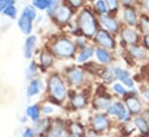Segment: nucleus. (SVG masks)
<instances>
[{
  "instance_id": "1",
  "label": "nucleus",
  "mask_w": 149,
  "mask_h": 137,
  "mask_svg": "<svg viewBox=\"0 0 149 137\" xmlns=\"http://www.w3.org/2000/svg\"><path fill=\"white\" fill-rule=\"evenodd\" d=\"M45 79V100L57 107H65L69 98V86L65 82L59 70H52L47 73Z\"/></svg>"
},
{
  "instance_id": "2",
  "label": "nucleus",
  "mask_w": 149,
  "mask_h": 137,
  "mask_svg": "<svg viewBox=\"0 0 149 137\" xmlns=\"http://www.w3.org/2000/svg\"><path fill=\"white\" fill-rule=\"evenodd\" d=\"M44 45L51 51L56 60L59 62L74 60L76 53L78 51L73 37L66 33L54 35Z\"/></svg>"
},
{
  "instance_id": "3",
  "label": "nucleus",
  "mask_w": 149,
  "mask_h": 137,
  "mask_svg": "<svg viewBox=\"0 0 149 137\" xmlns=\"http://www.w3.org/2000/svg\"><path fill=\"white\" fill-rule=\"evenodd\" d=\"M74 21L77 23L79 35L85 37L88 41H92V38L94 37L97 31L100 29L99 17L93 12L90 3L76 13Z\"/></svg>"
},
{
  "instance_id": "4",
  "label": "nucleus",
  "mask_w": 149,
  "mask_h": 137,
  "mask_svg": "<svg viewBox=\"0 0 149 137\" xmlns=\"http://www.w3.org/2000/svg\"><path fill=\"white\" fill-rule=\"evenodd\" d=\"M59 71L70 89L78 91V89L91 88L90 85L92 84V80H91L92 75H90L83 66L77 64L66 65Z\"/></svg>"
},
{
  "instance_id": "5",
  "label": "nucleus",
  "mask_w": 149,
  "mask_h": 137,
  "mask_svg": "<svg viewBox=\"0 0 149 137\" xmlns=\"http://www.w3.org/2000/svg\"><path fill=\"white\" fill-rule=\"evenodd\" d=\"M91 102V88L85 89H70L69 98L65 103V108L73 113H79L90 108Z\"/></svg>"
},
{
  "instance_id": "6",
  "label": "nucleus",
  "mask_w": 149,
  "mask_h": 137,
  "mask_svg": "<svg viewBox=\"0 0 149 137\" xmlns=\"http://www.w3.org/2000/svg\"><path fill=\"white\" fill-rule=\"evenodd\" d=\"M114 96L106 85H100L91 95L90 108L92 111H106L111 103L114 101Z\"/></svg>"
},
{
  "instance_id": "7",
  "label": "nucleus",
  "mask_w": 149,
  "mask_h": 137,
  "mask_svg": "<svg viewBox=\"0 0 149 137\" xmlns=\"http://www.w3.org/2000/svg\"><path fill=\"white\" fill-rule=\"evenodd\" d=\"M113 124H115L114 121L107 115L106 111H92L87 121V125L98 131L101 136L111 134Z\"/></svg>"
},
{
  "instance_id": "8",
  "label": "nucleus",
  "mask_w": 149,
  "mask_h": 137,
  "mask_svg": "<svg viewBox=\"0 0 149 137\" xmlns=\"http://www.w3.org/2000/svg\"><path fill=\"white\" fill-rule=\"evenodd\" d=\"M76 12L70 8L66 3L62 2L58 7H56V9L48 16V19L59 29H65L68 27V24L74 19Z\"/></svg>"
},
{
  "instance_id": "9",
  "label": "nucleus",
  "mask_w": 149,
  "mask_h": 137,
  "mask_svg": "<svg viewBox=\"0 0 149 137\" xmlns=\"http://www.w3.org/2000/svg\"><path fill=\"white\" fill-rule=\"evenodd\" d=\"M95 46H100L104 49H107L109 51L116 52L119 49V41H118V36L111 34L108 30L104 29L100 27V29L97 31V34L94 35V37L91 41Z\"/></svg>"
},
{
  "instance_id": "10",
  "label": "nucleus",
  "mask_w": 149,
  "mask_h": 137,
  "mask_svg": "<svg viewBox=\"0 0 149 137\" xmlns=\"http://www.w3.org/2000/svg\"><path fill=\"white\" fill-rule=\"evenodd\" d=\"M107 115L114 121V123H128L132 121L133 116L128 113L125 103L120 99H114V101L111 103V106L106 110Z\"/></svg>"
},
{
  "instance_id": "11",
  "label": "nucleus",
  "mask_w": 149,
  "mask_h": 137,
  "mask_svg": "<svg viewBox=\"0 0 149 137\" xmlns=\"http://www.w3.org/2000/svg\"><path fill=\"white\" fill-rule=\"evenodd\" d=\"M35 57H36V62L38 64L41 73H48V72L55 70L57 60H56L55 56L51 53V51L45 45L37 50Z\"/></svg>"
},
{
  "instance_id": "12",
  "label": "nucleus",
  "mask_w": 149,
  "mask_h": 137,
  "mask_svg": "<svg viewBox=\"0 0 149 137\" xmlns=\"http://www.w3.org/2000/svg\"><path fill=\"white\" fill-rule=\"evenodd\" d=\"M119 46L126 48L128 45L133 44H140L141 43V34L137 31L136 28L122 26L119 35H118Z\"/></svg>"
},
{
  "instance_id": "13",
  "label": "nucleus",
  "mask_w": 149,
  "mask_h": 137,
  "mask_svg": "<svg viewBox=\"0 0 149 137\" xmlns=\"http://www.w3.org/2000/svg\"><path fill=\"white\" fill-rule=\"evenodd\" d=\"M139 16H140V13H139L135 3L129 5V6H121L120 13H119V19H120L122 26L136 28L137 22H139Z\"/></svg>"
},
{
  "instance_id": "14",
  "label": "nucleus",
  "mask_w": 149,
  "mask_h": 137,
  "mask_svg": "<svg viewBox=\"0 0 149 137\" xmlns=\"http://www.w3.org/2000/svg\"><path fill=\"white\" fill-rule=\"evenodd\" d=\"M99 17V24L101 28L108 30L111 34L118 36L121 28H122V23L119 19V15H114V14H106L102 16H98Z\"/></svg>"
},
{
  "instance_id": "15",
  "label": "nucleus",
  "mask_w": 149,
  "mask_h": 137,
  "mask_svg": "<svg viewBox=\"0 0 149 137\" xmlns=\"http://www.w3.org/2000/svg\"><path fill=\"white\" fill-rule=\"evenodd\" d=\"M111 68H112L114 75H115V79H116L118 81H120L122 85H125L128 89L136 87V86H135V85H136L135 79H134L133 74L130 73V71H129L128 68L122 67V66L119 65V64H113V65H111Z\"/></svg>"
},
{
  "instance_id": "16",
  "label": "nucleus",
  "mask_w": 149,
  "mask_h": 137,
  "mask_svg": "<svg viewBox=\"0 0 149 137\" xmlns=\"http://www.w3.org/2000/svg\"><path fill=\"white\" fill-rule=\"evenodd\" d=\"M122 49H123L125 55L130 62L141 63V62H144L149 56V52L141 44H133V45H128Z\"/></svg>"
},
{
  "instance_id": "17",
  "label": "nucleus",
  "mask_w": 149,
  "mask_h": 137,
  "mask_svg": "<svg viewBox=\"0 0 149 137\" xmlns=\"http://www.w3.org/2000/svg\"><path fill=\"white\" fill-rule=\"evenodd\" d=\"M68 134L66 129V118L62 116H54L52 124L49 128V130L45 132L43 137H65Z\"/></svg>"
},
{
  "instance_id": "18",
  "label": "nucleus",
  "mask_w": 149,
  "mask_h": 137,
  "mask_svg": "<svg viewBox=\"0 0 149 137\" xmlns=\"http://www.w3.org/2000/svg\"><path fill=\"white\" fill-rule=\"evenodd\" d=\"M93 60L97 64H99L100 66H111V65L115 64V60H116L115 52L109 51L104 48H100V46H95Z\"/></svg>"
},
{
  "instance_id": "19",
  "label": "nucleus",
  "mask_w": 149,
  "mask_h": 137,
  "mask_svg": "<svg viewBox=\"0 0 149 137\" xmlns=\"http://www.w3.org/2000/svg\"><path fill=\"white\" fill-rule=\"evenodd\" d=\"M45 88V79L42 75H37L27 81L26 87V96L28 99H33L40 95Z\"/></svg>"
},
{
  "instance_id": "20",
  "label": "nucleus",
  "mask_w": 149,
  "mask_h": 137,
  "mask_svg": "<svg viewBox=\"0 0 149 137\" xmlns=\"http://www.w3.org/2000/svg\"><path fill=\"white\" fill-rule=\"evenodd\" d=\"M122 101H123L128 113L132 116H137V115L143 114L144 107H143V102H142V99L140 98V95L128 94L125 99H122Z\"/></svg>"
},
{
  "instance_id": "21",
  "label": "nucleus",
  "mask_w": 149,
  "mask_h": 137,
  "mask_svg": "<svg viewBox=\"0 0 149 137\" xmlns=\"http://www.w3.org/2000/svg\"><path fill=\"white\" fill-rule=\"evenodd\" d=\"M38 36L35 35V34H31L29 36H26L24 38V42H23V49H22V52H23V57L27 59V60H30L35 57L37 50H38Z\"/></svg>"
},
{
  "instance_id": "22",
  "label": "nucleus",
  "mask_w": 149,
  "mask_h": 137,
  "mask_svg": "<svg viewBox=\"0 0 149 137\" xmlns=\"http://www.w3.org/2000/svg\"><path fill=\"white\" fill-rule=\"evenodd\" d=\"M94 50H95V45L90 42L86 46L79 49L76 53V57H74V63L77 65H84L88 62H91L94 57Z\"/></svg>"
},
{
  "instance_id": "23",
  "label": "nucleus",
  "mask_w": 149,
  "mask_h": 137,
  "mask_svg": "<svg viewBox=\"0 0 149 137\" xmlns=\"http://www.w3.org/2000/svg\"><path fill=\"white\" fill-rule=\"evenodd\" d=\"M52 118L54 117L51 116H42L37 122L30 124L36 134V137H43L45 135V132L49 130V128L52 124Z\"/></svg>"
},
{
  "instance_id": "24",
  "label": "nucleus",
  "mask_w": 149,
  "mask_h": 137,
  "mask_svg": "<svg viewBox=\"0 0 149 137\" xmlns=\"http://www.w3.org/2000/svg\"><path fill=\"white\" fill-rule=\"evenodd\" d=\"M132 123L135 127L136 131L140 134V137H149V123L146 118V115L141 114L137 116H133Z\"/></svg>"
},
{
  "instance_id": "25",
  "label": "nucleus",
  "mask_w": 149,
  "mask_h": 137,
  "mask_svg": "<svg viewBox=\"0 0 149 137\" xmlns=\"http://www.w3.org/2000/svg\"><path fill=\"white\" fill-rule=\"evenodd\" d=\"M86 128H87V124H85L84 122H81L79 120H66L68 134H72V135L83 137L86 131Z\"/></svg>"
},
{
  "instance_id": "26",
  "label": "nucleus",
  "mask_w": 149,
  "mask_h": 137,
  "mask_svg": "<svg viewBox=\"0 0 149 137\" xmlns=\"http://www.w3.org/2000/svg\"><path fill=\"white\" fill-rule=\"evenodd\" d=\"M24 114L27 115V117L29 118L30 123H35L37 122L41 117H42V113H41V102H34L30 103L24 109Z\"/></svg>"
},
{
  "instance_id": "27",
  "label": "nucleus",
  "mask_w": 149,
  "mask_h": 137,
  "mask_svg": "<svg viewBox=\"0 0 149 137\" xmlns=\"http://www.w3.org/2000/svg\"><path fill=\"white\" fill-rule=\"evenodd\" d=\"M16 24H17L19 30L24 36H29V35H31L34 33V22H31L30 20H28L27 17H24L21 14L16 19Z\"/></svg>"
},
{
  "instance_id": "28",
  "label": "nucleus",
  "mask_w": 149,
  "mask_h": 137,
  "mask_svg": "<svg viewBox=\"0 0 149 137\" xmlns=\"http://www.w3.org/2000/svg\"><path fill=\"white\" fill-rule=\"evenodd\" d=\"M108 89L111 91V93L113 94V96L115 98V99H120V100H122V99H125L127 95H128V88L125 86V85H122L120 81H114V82H112L109 86H108Z\"/></svg>"
},
{
  "instance_id": "29",
  "label": "nucleus",
  "mask_w": 149,
  "mask_h": 137,
  "mask_svg": "<svg viewBox=\"0 0 149 137\" xmlns=\"http://www.w3.org/2000/svg\"><path fill=\"white\" fill-rule=\"evenodd\" d=\"M97 78H99V79L101 80V82H102L104 85H106V86H109L112 82L116 81L115 75H114V73H113L111 66H102V67L100 68L98 75H97Z\"/></svg>"
},
{
  "instance_id": "30",
  "label": "nucleus",
  "mask_w": 149,
  "mask_h": 137,
  "mask_svg": "<svg viewBox=\"0 0 149 137\" xmlns=\"http://www.w3.org/2000/svg\"><path fill=\"white\" fill-rule=\"evenodd\" d=\"M41 71H40V67H38V64L36 62V59H30L29 63L27 64L26 68H24V78L26 80H30L37 75H40Z\"/></svg>"
},
{
  "instance_id": "31",
  "label": "nucleus",
  "mask_w": 149,
  "mask_h": 137,
  "mask_svg": "<svg viewBox=\"0 0 149 137\" xmlns=\"http://www.w3.org/2000/svg\"><path fill=\"white\" fill-rule=\"evenodd\" d=\"M136 29L141 34V36L142 35H146V34H149V14H147V13H140Z\"/></svg>"
},
{
  "instance_id": "32",
  "label": "nucleus",
  "mask_w": 149,
  "mask_h": 137,
  "mask_svg": "<svg viewBox=\"0 0 149 137\" xmlns=\"http://www.w3.org/2000/svg\"><path fill=\"white\" fill-rule=\"evenodd\" d=\"M90 6L98 16H102V15H106V14L109 13L108 8H107V5L104 0H92Z\"/></svg>"
},
{
  "instance_id": "33",
  "label": "nucleus",
  "mask_w": 149,
  "mask_h": 137,
  "mask_svg": "<svg viewBox=\"0 0 149 137\" xmlns=\"http://www.w3.org/2000/svg\"><path fill=\"white\" fill-rule=\"evenodd\" d=\"M20 14L23 15L24 17H27L28 20H30L31 22H35L36 17H37V15H38L40 13L37 12V9H36L31 3H27V5H24L23 8L21 9Z\"/></svg>"
},
{
  "instance_id": "34",
  "label": "nucleus",
  "mask_w": 149,
  "mask_h": 137,
  "mask_svg": "<svg viewBox=\"0 0 149 137\" xmlns=\"http://www.w3.org/2000/svg\"><path fill=\"white\" fill-rule=\"evenodd\" d=\"M56 107L57 106H55L54 103H51V102H49L47 100L42 101L41 102V113H42V116H51V117L56 116L55 115L56 114Z\"/></svg>"
},
{
  "instance_id": "35",
  "label": "nucleus",
  "mask_w": 149,
  "mask_h": 137,
  "mask_svg": "<svg viewBox=\"0 0 149 137\" xmlns=\"http://www.w3.org/2000/svg\"><path fill=\"white\" fill-rule=\"evenodd\" d=\"M1 15L7 17L8 20H16L19 17V9H17L16 5H9L3 9Z\"/></svg>"
},
{
  "instance_id": "36",
  "label": "nucleus",
  "mask_w": 149,
  "mask_h": 137,
  "mask_svg": "<svg viewBox=\"0 0 149 137\" xmlns=\"http://www.w3.org/2000/svg\"><path fill=\"white\" fill-rule=\"evenodd\" d=\"M64 3H66L70 8H72L76 13L78 10H80L81 8H84L86 5H88V0H63Z\"/></svg>"
},
{
  "instance_id": "37",
  "label": "nucleus",
  "mask_w": 149,
  "mask_h": 137,
  "mask_svg": "<svg viewBox=\"0 0 149 137\" xmlns=\"http://www.w3.org/2000/svg\"><path fill=\"white\" fill-rule=\"evenodd\" d=\"M107 5V8H108V12L111 14H114V15H119L120 13V9H121V5H120V1L119 0H104Z\"/></svg>"
},
{
  "instance_id": "38",
  "label": "nucleus",
  "mask_w": 149,
  "mask_h": 137,
  "mask_svg": "<svg viewBox=\"0 0 149 137\" xmlns=\"http://www.w3.org/2000/svg\"><path fill=\"white\" fill-rule=\"evenodd\" d=\"M30 3L37 9V12H47L50 7V0H31Z\"/></svg>"
},
{
  "instance_id": "39",
  "label": "nucleus",
  "mask_w": 149,
  "mask_h": 137,
  "mask_svg": "<svg viewBox=\"0 0 149 137\" xmlns=\"http://www.w3.org/2000/svg\"><path fill=\"white\" fill-rule=\"evenodd\" d=\"M73 39H74V44H76V46H77L78 50L81 49V48H84V46H86V45L91 42V41L86 39V38L83 37V36H76V37H73Z\"/></svg>"
},
{
  "instance_id": "40",
  "label": "nucleus",
  "mask_w": 149,
  "mask_h": 137,
  "mask_svg": "<svg viewBox=\"0 0 149 137\" xmlns=\"http://www.w3.org/2000/svg\"><path fill=\"white\" fill-rule=\"evenodd\" d=\"M20 137H36V134L31 125H24L21 131Z\"/></svg>"
},
{
  "instance_id": "41",
  "label": "nucleus",
  "mask_w": 149,
  "mask_h": 137,
  "mask_svg": "<svg viewBox=\"0 0 149 137\" xmlns=\"http://www.w3.org/2000/svg\"><path fill=\"white\" fill-rule=\"evenodd\" d=\"M62 2H63V0H50V7H49V9L45 12V16L48 17V16L56 9V7H58Z\"/></svg>"
},
{
  "instance_id": "42",
  "label": "nucleus",
  "mask_w": 149,
  "mask_h": 137,
  "mask_svg": "<svg viewBox=\"0 0 149 137\" xmlns=\"http://www.w3.org/2000/svg\"><path fill=\"white\" fill-rule=\"evenodd\" d=\"M140 95H141V99H143L147 103H149V84H147L144 87L140 89Z\"/></svg>"
},
{
  "instance_id": "43",
  "label": "nucleus",
  "mask_w": 149,
  "mask_h": 137,
  "mask_svg": "<svg viewBox=\"0 0 149 137\" xmlns=\"http://www.w3.org/2000/svg\"><path fill=\"white\" fill-rule=\"evenodd\" d=\"M83 137H101V135H100L98 131H95L94 129H92V128H90V127L87 125L86 131H85V134H84Z\"/></svg>"
},
{
  "instance_id": "44",
  "label": "nucleus",
  "mask_w": 149,
  "mask_h": 137,
  "mask_svg": "<svg viewBox=\"0 0 149 137\" xmlns=\"http://www.w3.org/2000/svg\"><path fill=\"white\" fill-rule=\"evenodd\" d=\"M9 5H16V0H0V15L2 14L3 9Z\"/></svg>"
},
{
  "instance_id": "45",
  "label": "nucleus",
  "mask_w": 149,
  "mask_h": 137,
  "mask_svg": "<svg viewBox=\"0 0 149 137\" xmlns=\"http://www.w3.org/2000/svg\"><path fill=\"white\" fill-rule=\"evenodd\" d=\"M141 45L149 52V34L141 36Z\"/></svg>"
},
{
  "instance_id": "46",
  "label": "nucleus",
  "mask_w": 149,
  "mask_h": 137,
  "mask_svg": "<svg viewBox=\"0 0 149 137\" xmlns=\"http://www.w3.org/2000/svg\"><path fill=\"white\" fill-rule=\"evenodd\" d=\"M19 122H20L21 124H23V125H27L28 122H29V118L27 117L26 114H23V115H20V116H19Z\"/></svg>"
},
{
  "instance_id": "47",
  "label": "nucleus",
  "mask_w": 149,
  "mask_h": 137,
  "mask_svg": "<svg viewBox=\"0 0 149 137\" xmlns=\"http://www.w3.org/2000/svg\"><path fill=\"white\" fill-rule=\"evenodd\" d=\"M142 8L143 13L149 14V0H142Z\"/></svg>"
},
{
  "instance_id": "48",
  "label": "nucleus",
  "mask_w": 149,
  "mask_h": 137,
  "mask_svg": "<svg viewBox=\"0 0 149 137\" xmlns=\"http://www.w3.org/2000/svg\"><path fill=\"white\" fill-rule=\"evenodd\" d=\"M121 6H129V5H134L135 0H119Z\"/></svg>"
},
{
  "instance_id": "49",
  "label": "nucleus",
  "mask_w": 149,
  "mask_h": 137,
  "mask_svg": "<svg viewBox=\"0 0 149 137\" xmlns=\"http://www.w3.org/2000/svg\"><path fill=\"white\" fill-rule=\"evenodd\" d=\"M146 77H147V79L149 81V66H147V68H146Z\"/></svg>"
},
{
  "instance_id": "50",
  "label": "nucleus",
  "mask_w": 149,
  "mask_h": 137,
  "mask_svg": "<svg viewBox=\"0 0 149 137\" xmlns=\"http://www.w3.org/2000/svg\"><path fill=\"white\" fill-rule=\"evenodd\" d=\"M65 137H80V136H77V135H72V134H66Z\"/></svg>"
},
{
  "instance_id": "51",
  "label": "nucleus",
  "mask_w": 149,
  "mask_h": 137,
  "mask_svg": "<svg viewBox=\"0 0 149 137\" xmlns=\"http://www.w3.org/2000/svg\"><path fill=\"white\" fill-rule=\"evenodd\" d=\"M146 118H147V121H148V123H149V110L146 113Z\"/></svg>"
},
{
  "instance_id": "52",
  "label": "nucleus",
  "mask_w": 149,
  "mask_h": 137,
  "mask_svg": "<svg viewBox=\"0 0 149 137\" xmlns=\"http://www.w3.org/2000/svg\"><path fill=\"white\" fill-rule=\"evenodd\" d=\"M136 1H142V0H135V2H136Z\"/></svg>"
},
{
  "instance_id": "53",
  "label": "nucleus",
  "mask_w": 149,
  "mask_h": 137,
  "mask_svg": "<svg viewBox=\"0 0 149 137\" xmlns=\"http://www.w3.org/2000/svg\"><path fill=\"white\" fill-rule=\"evenodd\" d=\"M101 137H102V136H101Z\"/></svg>"
},
{
  "instance_id": "54",
  "label": "nucleus",
  "mask_w": 149,
  "mask_h": 137,
  "mask_svg": "<svg viewBox=\"0 0 149 137\" xmlns=\"http://www.w3.org/2000/svg\"><path fill=\"white\" fill-rule=\"evenodd\" d=\"M30 1H31V0H30Z\"/></svg>"
}]
</instances>
